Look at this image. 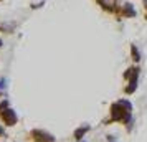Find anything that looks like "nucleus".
<instances>
[{
  "mask_svg": "<svg viewBox=\"0 0 147 142\" xmlns=\"http://www.w3.org/2000/svg\"><path fill=\"white\" fill-rule=\"evenodd\" d=\"M132 55H134V60H136V61L139 60V53H137V50H136V48H132Z\"/></svg>",
  "mask_w": 147,
  "mask_h": 142,
  "instance_id": "7ed1b4c3",
  "label": "nucleus"
},
{
  "mask_svg": "<svg viewBox=\"0 0 147 142\" xmlns=\"http://www.w3.org/2000/svg\"><path fill=\"white\" fill-rule=\"evenodd\" d=\"M86 131H88V127H81V129H78V131H76V134H74V137H76V139L80 141L81 137L84 135V132H86Z\"/></svg>",
  "mask_w": 147,
  "mask_h": 142,
  "instance_id": "f03ea898",
  "label": "nucleus"
},
{
  "mask_svg": "<svg viewBox=\"0 0 147 142\" xmlns=\"http://www.w3.org/2000/svg\"><path fill=\"white\" fill-rule=\"evenodd\" d=\"M2 119L7 122L8 126H13L15 121H17V116L13 114V111H12V109H7V111H3V112H2Z\"/></svg>",
  "mask_w": 147,
  "mask_h": 142,
  "instance_id": "f257e3e1",
  "label": "nucleus"
}]
</instances>
